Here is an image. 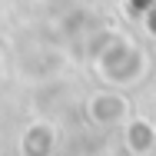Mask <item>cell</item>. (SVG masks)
Listing matches in <instances>:
<instances>
[{
    "instance_id": "obj_3",
    "label": "cell",
    "mask_w": 156,
    "mask_h": 156,
    "mask_svg": "<svg viewBox=\"0 0 156 156\" xmlns=\"http://www.w3.org/2000/svg\"><path fill=\"white\" fill-rule=\"evenodd\" d=\"M17 153L20 156H57V126L47 123V120L30 123L20 133Z\"/></svg>"
},
{
    "instance_id": "obj_2",
    "label": "cell",
    "mask_w": 156,
    "mask_h": 156,
    "mask_svg": "<svg viewBox=\"0 0 156 156\" xmlns=\"http://www.w3.org/2000/svg\"><path fill=\"white\" fill-rule=\"evenodd\" d=\"M87 113H90V120H93L96 126H120V123H126V116H129V103H126V96L116 93V90H103V93L90 96Z\"/></svg>"
},
{
    "instance_id": "obj_5",
    "label": "cell",
    "mask_w": 156,
    "mask_h": 156,
    "mask_svg": "<svg viewBox=\"0 0 156 156\" xmlns=\"http://www.w3.org/2000/svg\"><path fill=\"white\" fill-rule=\"evenodd\" d=\"M153 126H156V120H153Z\"/></svg>"
},
{
    "instance_id": "obj_1",
    "label": "cell",
    "mask_w": 156,
    "mask_h": 156,
    "mask_svg": "<svg viewBox=\"0 0 156 156\" xmlns=\"http://www.w3.org/2000/svg\"><path fill=\"white\" fill-rule=\"evenodd\" d=\"M143 50L136 47V43H129L123 37H106V47L96 53V70H100V76L106 80V83H113V87H126V83H133V80H140L143 76Z\"/></svg>"
},
{
    "instance_id": "obj_4",
    "label": "cell",
    "mask_w": 156,
    "mask_h": 156,
    "mask_svg": "<svg viewBox=\"0 0 156 156\" xmlns=\"http://www.w3.org/2000/svg\"><path fill=\"white\" fill-rule=\"evenodd\" d=\"M126 150L133 156H150L156 150V126L153 120H143V116H126V129H123Z\"/></svg>"
}]
</instances>
